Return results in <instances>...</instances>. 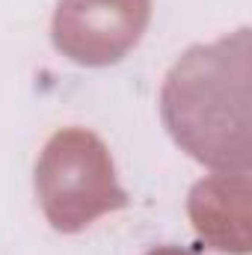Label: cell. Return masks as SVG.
Wrapping results in <instances>:
<instances>
[{
  "label": "cell",
  "mask_w": 252,
  "mask_h": 255,
  "mask_svg": "<svg viewBox=\"0 0 252 255\" xmlns=\"http://www.w3.org/2000/svg\"><path fill=\"white\" fill-rule=\"evenodd\" d=\"M250 77L247 27L217 42L193 45L178 57L163 80L160 116L181 151L211 169H250Z\"/></svg>",
  "instance_id": "cell-1"
},
{
  "label": "cell",
  "mask_w": 252,
  "mask_h": 255,
  "mask_svg": "<svg viewBox=\"0 0 252 255\" xmlns=\"http://www.w3.org/2000/svg\"><path fill=\"white\" fill-rule=\"evenodd\" d=\"M187 214L196 235L217 253L247 255L252 247V184L247 172H217L193 184Z\"/></svg>",
  "instance_id": "cell-4"
},
{
  "label": "cell",
  "mask_w": 252,
  "mask_h": 255,
  "mask_svg": "<svg viewBox=\"0 0 252 255\" xmlns=\"http://www.w3.org/2000/svg\"><path fill=\"white\" fill-rule=\"evenodd\" d=\"M36 196L45 220L60 235H77L130 202L116 181L107 145L86 128H63L45 142L36 160Z\"/></svg>",
  "instance_id": "cell-2"
},
{
  "label": "cell",
  "mask_w": 252,
  "mask_h": 255,
  "mask_svg": "<svg viewBox=\"0 0 252 255\" xmlns=\"http://www.w3.org/2000/svg\"><path fill=\"white\" fill-rule=\"evenodd\" d=\"M151 0H60L51 21L54 48L77 65L104 68L139 45Z\"/></svg>",
  "instance_id": "cell-3"
},
{
  "label": "cell",
  "mask_w": 252,
  "mask_h": 255,
  "mask_svg": "<svg viewBox=\"0 0 252 255\" xmlns=\"http://www.w3.org/2000/svg\"><path fill=\"white\" fill-rule=\"evenodd\" d=\"M145 255H196V253L181 250V247H154L151 253H145Z\"/></svg>",
  "instance_id": "cell-5"
}]
</instances>
